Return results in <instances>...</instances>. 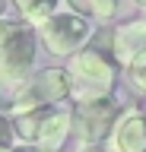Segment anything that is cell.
<instances>
[{
  "label": "cell",
  "mask_w": 146,
  "mask_h": 152,
  "mask_svg": "<svg viewBox=\"0 0 146 152\" xmlns=\"http://www.w3.org/2000/svg\"><path fill=\"white\" fill-rule=\"evenodd\" d=\"M146 51V22H127L114 32V54L117 60L130 64L134 57Z\"/></svg>",
  "instance_id": "52a82bcc"
},
{
  "label": "cell",
  "mask_w": 146,
  "mask_h": 152,
  "mask_svg": "<svg viewBox=\"0 0 146 152\" xmlns=\"http://www.w3.org/2000/svg\"><path fill=\"white\" fill-rule=\"evenodd\" d=\"M67 73H70V95H76L79 102H92V98H105L111 92L117 66L102 51L86 48L70 60Z\"/></svg>",
  "instance_id": "7a4b0ae2"
},
{
  "label": "cell",
  "mask_w": 146,
  "mask_h": 152,
  "mask_svg": "<svg viewBox=\"0 0 146 152\" xmlns=\"http://www.w3.org/2000/svg\"><path fill=\"white\" fill-rule=\"evenodd\" d=\"M79 152H102V149H95V146H89V142H83V149Z\"/></svg>",
  "instance_id": "5bb4252c"
},
{
  "label": "cell",
  "mask_w": 146,
  "mask_h": 152,
  "mask_svg": "<svg viewBox=\"0 0 146 152\" xmlns=\"http://www.w3.org/2000/svg\"><path fill=\"white\" fill-rule=\"evenodd\" d=\"M143 22H146V19H143Z\"/></svg>",
  "instance_id": "ac0fdd59"
},
{
  "label": "cell",
  "mask_w": 146,
  "mask_h": 152,
  "mask_svg": "<svg viewBox=\"0 0 146 152\" xmlns=\"http://www.w3.org/2000/svg\"><path fill=\"white\" fill-rule=\"evenodd\" d=\"M13 3L19 7V13L29 19L32 26H41V22H48V19L57 13L60 0H13Z\"/></svg>",
  "instance_id": "30bf717a"
},
{
  "label": "cell",
  "mask_w": 146,
  "mask_h": 152,
  "mask_svg": "<svg viewBox=\"0 0 146 152\" xmlns=\"http://www.w3.org/2000/svg\"><path fill=\"white\" fill-rule=\"evenodd\" d=\"M3 13H7V0H0V16H3Z\"/></svg>",
  "instance_id": "2e32d148"
},
{
  "label": "cell",
  "mask_w": 146,
  "mask_h": 152,
  "mask_svg": "<svg viewBox=\"0 0 146 152\" xmlns=\"http://www.w3.org/2000/svg\"><path fill=\"white\" fill-rule=\"evenodd\" d=\"M89 19L76 13H54L48 22H41V41L48 45L51 54H73L89 41Z\"/></svg>",
  "instance_id": "277c9868"
},
{
  "label": "cell",
  "mask_w": 146,
  "mask_h": 152,
  "mask_svg": "<svg viewBox=\"0 0 146 152\" xmlns=\"http://www.w3.org/2000/svg\"><path fill=\"white\" fill-rule=\"evenodd\" d=\"M13 140H16V127H13L10 117H3V114H0V152H7V149H10Z\"/></svg>",
  "instance_id": "4fadbf2b"
},
{
  "label": "cell",
  "mask_w": 146,
  "mask_h": 152,
  "mask_svg": "<svg viewBox=\"0 0 146 152\" xmlns=\"http://www.w3.org/2000/svg\"><path fill=\"white\" fill-rule=\"evenodd\" d=\"M108 152H146V117L127 111L108 136Z\"/></svg>",
  "instance_id": "8992f818"
},
{
  "label": "cell",
  "mask_w": 146,
  "mask_h": 152,
  "mask_svg": "<svg viewBox=\"0 0 146 152\" xmlns=\"http://www.w3.org/2000/svg\"><path fill=\"white\" fill-rule=\"evenodd\" d=\"M7 152H35V149H19V146H10Z\"/></svg>",
  "instance_id": "9a60e30c"
},
{
  "label": "cell",
  "mask_w": 146,
  "mask_h": 152,
  "mask_svg": "<svg viewBox=\"0 0 146 152\" xmlns=\"http://www.w3.org/2000/svg\"><path fill=\"white\" fill-rule=\"evenodd\" d=\"M127 73H130V83H134L136 89H143V92H146V51L127 64Z\"/></svg>",
  "instance_id": "8fae6325"
},
{
  "label": "cell",
  "mask_w": 146,
  "mask_h": 152,
  "mask_svg": "<svg viewBox=\"0 0 146 152\" xmlns=\"http://www.w3.org/2000/svg\"><path fill=\"white\" fill-rule=\"evenodd\" d=\"M73 130V114L70 111H51L45 127H41V136H38V146L45 152H54L60 149V142L67 140V133Z\"/></svg>",
  "instance_id": "ba28073f"
},
{
  "label": "cell",
  "mask_w": 146,
  "mask_h": 152,
  "mask_svg": "<svg viewBox=\"0 0 146 152\" xmlns=\"http://www.w3.org/2000/svg\"><path fill=\"white\" fill-rule=\"evenodd\" d=\"M134 3H136V7H146V0H134Z\"/></svg>",
  "instance_id": "e0dca14e"
},
{
  "label": "cell",
  "mask_w": 146,
  "mask_h": 152,
  "mask_svg": "<svg viewBox=\"0 0 146 152\" xmlns=\"http://www.w3.org/2000/svg\"><path fill=\"white\" fill-rule=\"evenodd\" d=\"M67 95H70V73L67 70H45L35 79H26L19 86L16 102H13V114L29 111V108H48Z\"/></svg>",
  "instance_id": "3957f363"
},
{
  "label": "cell",
  "mask_w": 146,
  "mask_h": 152,
  "mask_svg": "<svg viewBox=\"0 0 146 152\" xmlns=\"http://www.w3.org/2000/svg\"><path fill=\"white\" fill-rule=\"evenodd\" d=\"M54 111V108H29V111H16L13 114V127H16V136H19L22 142H38L41 136V127H45V121H48V114Z\"/></svg>",
  "instance_id": "9c48e42d"
},
{
  "label": "cell",
  "mask_w": 146,
  "mask_h": 152,
  "mask_svg": "<svg viewBox=\"0 0 146 152\" xmlns=\"http://www.w3.org/2000/svg\"><path fill=\"white\" fill-rule=\"evenodd\" d=\"M35 70V32L26 22L0 16V83L22 86Z\"/></svg>",
  "instance_id": "6da1fadb"
},
{
  "label": "cell",
  "mask_w": 146,
  "mask_h": 152,
  "mask_svg": "<svg viewBox=\"0 0 146 152\" xmlns=\"http://www.w3.org/2000/svg\"><path fill=\"white\" fill-rule=\"evenodd\" d=\"M76 7H83V10H92L95 16H102V19H108V16H114V10H117V0H73Z\"/></svg>",
  "instance_id": "7c38bea8"
},
{
  "label": "cell",
  "mask_w": 146,
  "mask_h": 152,
  "mask_svg": "<svg viewBox=\"0 0 146 152\" xmlns=\"http://www.w3.org/2000/svg\"><path fill=\"white\" fill-rule=\"evenodd\" d=\"M117 108L111 98H92V102H79L76 111H73V133H76L83 142L95 146L105 136H111V127H114Z\"/></svg>",
  "instance_id": "5b68a950"
}]
</instances>
